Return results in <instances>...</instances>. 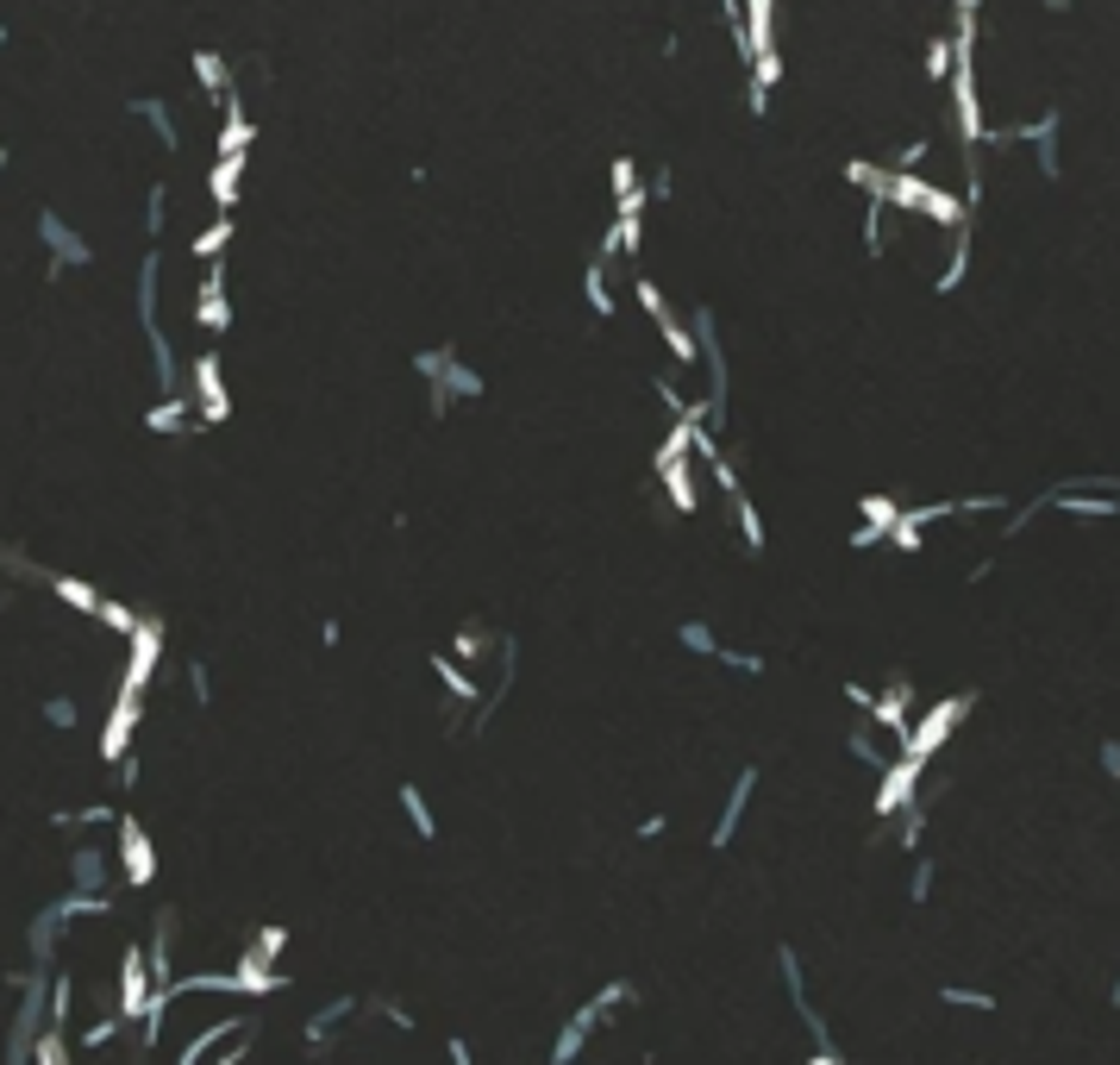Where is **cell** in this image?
Segmentation results:
<instances>
[{"instance_id":"1","label":"cell","mask_w":1120,"mask_h":1065,"mask_svg":"<svg viewBox=\"0 0 1120 1065\" xmlns=\"http://www.w3.org/2000/svg\"><path fill=\"white\" fill-rule=\"evenodd\" d=\"M971 709H976V689H958V696H946V702H933L926 714H914V727H908V739H901V752H914V759L946 752L951 734L971 721Z\"/></svg>"},{"instance_id":"2","label":"cell","mask_w":1120,"mask_h":1065,"mask_svg":"<svg viewBox=\"0 0 1120 1065\" xmlns=\"http://www.w3.org/2000/svg\"><path fill=\"white\" fill-rule=\"evenodd\" d=\"M157 664H163V621H157V614H138V627L125 634L120 689H125V696H145V689L157 684Z\"/></svg>"},{"instance_id":"3","label":"cell","mask_w":1120,"mask_h":1065,"mask_svg":"<svg viewBox=\"0 0 1120 1065\" xmlns=\"http://www.w3.org/2000/svg\"><path fill=\"white\" fill-rule=\"evenodd\" d=\"M182 389H188V402H195L200 427H220L225 414H232V389H225V364L220 352H200L188 370H182Z\"/></svg>"},{"instance_id":"4","label":"cell","mask_w":1120,"mask_h":1065,"mask_svg":"<svg viewBox=\"0 0 1120 1065\" xmlns=\"http://www.w3.org/2000/svg\"><path fill=\"white\" fill-rule=\"evenodd\" d=\"M482 389L489 382L476 377L457 352H439V364L426 370V402H432V414H451L457 402H482Z\"/></svg>"},{"instance_id":"5","label":"cell","mask_w":1120,"mask_h":1065,"mask_svg":"<svg viewBox=\"0 0 1120 1065\" xmlns=\"http://www.w3.org/2000/svg\"><path fill=\"white\" fill-rule=\"evenodd\" d=\"M926 764L933 759H914V752H896V759L876 771V803L871 809L883 815V821H896L908 803H921V778H926Z\"/></svg>"},{"instance_id":"6","label":"cell","mask_w":1120,"mask_h":1065,"mask_svg":"<svg viewBox=\"0 0 1120 1065\" xmlns=\"http://www.w3.org/2000/svg\"><path fill=\"white\" fill-rule=\"evenodd\" d=\"M776 971H783V990H789V1009H796L801 1028H808V1046H839L833 1028H826V1015L814 1009V996H808V971H801V953L789 946V940L776 946Z\"/></svg>"},{"instance_id":"7","label":"cell","mask_w":1120,"mask_h":1065,"mask_svg":"<svg viewBox=\"0 0 1120 1065\" xmlns=\"http://www.w3.org/2000/svg\"><path fill=\"white\" fill-rule=\"evenodd\" d=\"M38 238H45V252H50V282L63 277V270H88V264H95V245H88L63 213H50V207L38 213Z\"/></svg>"},{"instance_id":"8","label":"cell","mask_w":1120,"mask_h":1065,"mask_svg":"<svg viewBox=\"0 0 1120 1065\" xmlns=\"http://www.w3.org/2000/svg\"><path fill=\"white\" fill-rule=\"evenodd\" d=\"M864 721H871V727H883V734L901 746V739H908V727H914V684H908V677H889L883 689H871Z\"/></svg>"},{"instance_id":"9","label":"cell","mask_w":1120,"mask_h":1065,"mask_svg":"<svg viewBox=\"0 0 1120 1065\" xmlns=\"http://www.w3.org/2000/svg\"><path fill=\"white\" fill-rule=\"evenodd\" d=\"M113 853H120V878H125V884L150 890V878H157V846H150V834L132 821V815L113 821Z\"/></svg>"},{"instance_id":"10","label":"cell","mask_w":1120,"mask_h":1065,"mask_svg":"<svg viewBox=\"0 0 1120 1065\" xmlns=\"http://www.w3.org/2000/svg\"><path fill=\"white\" fill-rule=\"evenodd\" d=\"M188 320H195L200 332H225V327H232V295H225V257L200 264V282H195V307H188Z\"/></svg>"},{"instance_id":"11","label":"cell","mask_w":1120,"mask_h":1065,"mask_svg":"<svg viewBox=\"0 0 1120 1065\" xmlns=\"http://www.w3.org/2000/svg\"><path fill=\"white\" fill-rule=\"evenodd\" d=\"M250 1028V1015H238V1009H225V1015H213V1021H200L195 1035L182 1040V1053H175V1065H207L213 1053H220L232 1035H245Z\"/></svg>"},{"instance_id":"12","label":"cell","mask_w":1120,"mask_h":1065,"mask_svg":"<svg viewBox=\"0 0 1120 1065\" xmlns=\"http://www.w3.org/2000/svg\"><path fill=\"white\" fill-rule=\"evenodd\" d=\"M350 1021H357V996H325L320 1009L300 1021V1040H307L313 1053H325V1046L339 1040V1028H350Z\"/></svg>"},{"instance_id":"13","label":"cell","mask_w":1120,"mask_h":1065,"mask_svg":"<svg viewBox=\"0 0 1120 1065\" xmlns=\"http://www.w3.org/2000/svg\"><path fill=\"white\" fill-rule=\"evenodd\" d=\"M751 796H758V764H746L739 778H733V789H726V803H721V815H714V846H733L739 840V821H746V809H751Z\"/></svg>"},{"instance_id":"14","label":"cell","mask_w":1120,"mask_h":1065,"mask_svg":"<svg viewBox=\"0 0 1120 1065\" xmlns=\"http://www.w3.org/2000/svg\"><path fill=\"white\" fill-rule=\"evenodd\" d=\"M426 664H432L439 689L451 696V714H457V709H476V702H482V684L470 677V664H464V659H451V652H432Z\"/></svg>"},{"instance_id":"15","label":"cell","mask_w":1120,"mask_h":1065,"mask_svg":"<svg viewBox=\"0 0 1120 1065\" xmlns=\"http://www.w3.org/2000/svg\"><path fill=\"white\" fill-rule=\"evenodd\" d=\"M145 965H150V984H175V909H157L145 940Z\"/></svg>"},{"instance_id":"16","label":"cell","mask_w":1120,"mask_h":1065,"mask_svg":"<svg viewBox=\"0 0 1120 1065\" xmlns=\"http://www.w3.org/2000/svg\"><path fill=\"white\" fill-rule=\"evenodd\" d=\"M145 427L150 432H195L200 414H195V402H188V389H163V395L145 407Z\"/></svg>"},{"instance_id":"17","label":"cell","mask_w":1120,"mask_h":1065,"mask_svg":"<svg viewBox=\"0 0 1120 1065\" xmlns=\"http://www.w3.org/2000/svg\"><path fill=\"white\" fill-rule=\"evenodd\" d=\"M245 163L250 151H213V170H207V201L213 207H238V182H245Z\"/></svg>"},{"instance_id":"18","label":"cell","mask_w":1120,"mask_h":1065,"mask_svg":"<svg viewBox=\"0 0 1120 1065\" xmlns=\"http://www.w3.org/2000/svg\"><path fill=\"white\" fill-rule=\"evenodd\" d=\"M595 1028H601V1021H595V1009H589V1003H582V1009H570V1021L551 1035V1065H576V1060H582V1046L595 1040Z\"/></svg>"},{"instance_id":"19","label":"cell","mask_w":1120,"mask_h":1065,"mask_svg":"<svg viewBox=\"0 0 1120 1065\" xmlns=\"http://www.w3.org/2000/svg\"><path fill=\"white\" fill-rule=\"evenodd\" d=\"M846 752H851L858 764H871V771H883V764L896 759L901 746H896L889 734H883V727H871V721H858V727L846 734Z\"/></svg>"},{"instance_id":"20","label":"cell","mask_w":1120,"mask_h":1065,"mask_svg":"<svg viewBox=\"0 0 1120 1065\" xmlns=\"http://www.w3.org/2000/svg\"><path fill=\"white\" fill-rule=\"evenodd\" d=\"M232 238H238V220L225 213V207H213V220L188 238V252H195V264H213V257H225L232 252Z\"/></svg>"},{"instance_id":"21","label":"cell","mask_w":1120,"mask_h":1065,"mask_svg":"<svg viewBox=\"0 0 1120 1065\" xmlns=\"http://www.w3.org/2000/svg\"><path fill=\"white\" fill-rule=\"evenodd\" d=\"M107 878H113V853H100V846L70 853V890H107Z\"/></svg>"},{"instance_id":"22","label":"cell","mask_w":1120,"mask_h":1065,"mask_svg":"<svg viewBox=\"0 0 1120 1065\" xmlns=\"http://www.w3.org/2000/svg\"><path fill=\"white\" fill-rule=\"evenodd\" d=\"M132 120H145V126L157 132V145H163V151H182V126H175V107L170 101H132Z\"/></svg>"},{"instance_id":"23","label":"cell","mask_w":1120,"mask_h":1065,"mask_svg":"<svg viewBox=\"0 0 1120 1065\" xmlns=\"http://www.w3.org/2000/svg\"><path fill=\"white\" fill-rule=\"evenodd\" d=\"M582 302H589L595 320H614V314H620L614 289H607V264H601V257H589V270H582Z\"/></svg>"},{"instance_id":"24","label":"cell","mask_w":1120,"mask_h":1065,"mask_svg":"<svg viewBox=\"0 0 1120 1065\" xmlns=\"http://www.w3.org/2000/svg\"><path fill=\"white\" fill-rule=\"evenodd\" d=\"M195 88H200V101H220L225 88H232V70H225V57L220 51H195Z\"/></svg>"},{"instance_id":"25","label":"cell","mask_w":1120,"mask_h":1065,"mask_svg":"<svg viewBox=\"0 0 1120 1065\" xmlns=\"http://www.w3.org/2000/svg\"><path fill=\"white\" fill-rule=\"evenodd\" d=\"M401 815H407L414 840H439V815H432V803H426L420 784H401Z\"/></svg>"},{"instance_id":"26","label":"cell","mask_w":1120,"mask_h":1065,"mask_svg":"<svg viewBox=\"0 0 1120 1065\" xmlns=\"http://www.w3.org/2000/svg\"><path fill=\"white\" fill-rule=\"evenodd\" d=\"M632 1003H639V984H632V978H614V984H601L595 996H589V1009H595L601 1028H607L620 1009H632Z\"/></svg>"},{"instance_id":"27","label":"cell","mask_w":1120,"mask_h":1065,"mask_svg":"<svg viewBox=\"0 0 1120 1065\" xmlns=\"http://www.w3.org/2000/svg\"><path fill=\"white\" fill-rule=\"evenodd\" d=\"M45 589L57 596V602H70L75 614H88V621L100 614V589H95V584H82V577H45Z\"/></svg>"},{"instance_id":"28","label":"cell","mask_w":1120,"mask_h":1065,"mask_svg":"<svg viewBox=\"0 0 1120 1065\" xmlns=\"http://www.w3.org/2000/svg\"><path fill=\"white\" fill-rule=\"evenodd\" d=\"M138 227H145V238H150V245L163 238V227H170V182H150V195H145V213H138Z\"/></svg>"},{"instance_id":"29","label":"cell","mask_w":1120,"mask_h":1065,"mask_svg":"<svg viewBox=\"0 0 1120 1065\" xmlns=\"http://www.w3.org/2000/svg\"><path fill=\"white\" fill-rule=\"evenodd\" d=\"M495 646H501V639L489 634V627H464V634L451 639V659H464V664H482V659H495Z\"/></svg>"},{"instance_id":"30","label":"cell","mask_w":1120,"mask_h":1065,"mask_svg":"<svg viewBox=\"0 0 1120 1065\" xmlns=\"http://www.w3.org/2000/svg\"><path fill=\"white\" fill-rule=\"evenodd\" d=\"M676 639H682V652H689V659H714V652H721V634H714L707 621H682Z\"/></svg>"},{"instance_id":"31","label":"cell","mask_w":1120,"mask_h":1065,"mask_svg":"<svg viewBox=\"0 0 1120 1065\" xmlns=\"http://www.w3.org/2000/svg\"><path fill=\"white\" fill-rule=\"evenodd\" d=\"M939 1003H951V1009H971V1015H989V1009H996V990H971V984H939Z\"/></svg>"},{"instance_id":"32","label":"cell","mask_w":1120,"mask_h":1065,"mask_svg":"<svg viewBox=\"0 0 1120 1065\" xmlns=\"http://www.w3.org/2000/svg\"><path fill=\"white\" fill-rule=\"evenodd\" d=\"M926 163H933V138H908V145H896L883 157V170H921V176H926Z\"/></svg>"},{"instance_id":"33","label":"cell","mask_w":1120,"mask_h":1065,"mask_svg":"<svg viewBox=\"0 0 1120 1065\" xmlns=\"http://www.w3.org/2000/svg\"><path fill=\"white\" fill-rule=\"evenodd\" d=\"M951 63H958V51H951V32L926 38V82H951Z\"/></svg>"},{"instance_id":"34","label":"cell","mask_w":1120,"mask_h":1065,"mask_svg":"<svg viewBox=\"0 0 1120 1065\" xmlns=\"http://www.w3.org/2000/svg\"><path fill=\"white\" fill-rule=\"evenodd\" d=\"M714 664H721V671H733V677H764V659H758V652H746V646H721V652H714Z\"/></svg>"},{"instance_id":"35","label":"cell","mask_w":1120,"mask_h":1065,"mask_svg":"<svg viewBox=\"0 0 1120 1065\" xmlns=\"http://www.w3.org/2000/svg\"><path fill=\"white\" fill-rule=\"evenodd\" d=\"M896 821H901V828H896L901 853H921V834H926V803H908V809H901Z\"/></svg>"},{"instance_id":"36","label":"cell","mask_w":1120,"mask_h":1065,"mask_svg":"<svg viewBox=\"0 0 1120 1065\" xmlns=\"http://www.w3.org/2000/svg\"><path fill=\"white\" fill-rule=\"evenodd\" d=\"M95 621L107 627V634H120V639L132 634V627H138V614L125 609V602H113V596H100V614H95Z\"/></svg>"},{"instance_id":"37","label":"cell","mask_w":1120,"mask_h":1065,"mask_svg":"<svg viewBox=\"0 0 1120 1065\" xmlns=\"http://www.w3.org/2000/svg\"><path fill=\"white\" fill-rule=\"evenodd\" d=\"M370 1009L382 1015L389 1028H401V1035H414V1028H420V1021H414V1009H407V1003H395V996H376Z\"/></svg>"},{"instance_id":"38","label":"cell","mask_w":1120,"mask_h":1065,"mask_svg":"<svg viewBox=\"0 0 1120 1065\" xmlns=\"http://www.w3.org/2000/svg\"><path fill=\"white\" fill-rule=\"evenodd\" d=\"M45 721L57 727V734H70L75 721H82V709H75V696H50V702H45Z\"/></svg>"},{"instance_id":"39","label":"cell","mask_w":1120,"mask_h":1065,"mask_svg":"<svg viewBox=\"0 0 1120 1065\" xmlns=\"http://www.w3.org/2000/svg\"><path fill=\"white\" fill-rule=\"evenodd\" d=\"M188 696H195L200 709L213 702V677H207V659H188Z\"/></svg>"},{"instance_id":"40","label":"cell","mask_w":1120,"mask_h":1065,"mask_svg":"<svg viewBox=\"0 0 1120 1065\" xmlns=\"http://www.w3.org/2000/svg\"><path fill=\"white\" fill-rule=\"evenodd\" d=\"M933 896V859H914V871H908V903H926Z\"/></svg>"},{"instance_id":"41","label":"cell","mask_w":1120,"mask_h":1065,"mask_svg":"<svg viewBox=\"0 0 1120 1065\" xmlns=\"http://www.w3.org/2000/svg\"><path fill=\"white\" fill-rule=\"evenodd\" d=\"M445 1060H451V1065H476L470 1040H464V1035H445Z\"/></svg>"},{"instance_id":"42","label":"cell","mask_w":1120,"mask_h":1065,"mask_svg":"<svg viewBox=\"0 0 1120 1065\" xmlns=\"http://www.w3.org/2000/svg\"><path fill=\"white\" fill-rule=\"evenodd\" d=\"M632 834H639V840H664V834H670V815H645Z\"/></svg>"},{"instance_id":"43","label":"cell","mask_w":1120,"mask_h":1065,"mask_svg":"<svg viewBox=\"0 0 1120 1065\" xmlns=\"http://www.w3.org/2000/svg\"><path fill=\"white\" fill-rule=\"evenodd\" d=\"M1101 771L1120 784V739H1101Z\"/></svg>"},{"instance_id":"44","label":"cell","mask_w":1120,"mask_h":1065,"mask_svg":"<svg viewBox=\"0 0 1120 1065\" xmlns=\"http://www.w3.org/2000/svg\"><path fill=\"white\" fill-rule=\"evenodd\" d=\"M808 1065H846V1053H839V1046H814V1053H808Z\"/></svg>"},{"instance_id":"45","label":"cell","mask_w":1120,"mask_h":1065,"mask_svg":"<svg viewBox=\"0 0 1120 1065\" xmlns=\"http://www.w3.org/2000/svg\"><path fill=\"white\" fill-rule=\"evenodd\" d=\"M1108 1003H1115V1009H1120V971H1115V984H1108Z\"/></svg>"},{"instance_id":"46","label":"cell","mask_w":1120,"mask_h":1065,"mask_svg":"<svg viewBox=\"0 0 1120 1065\" xmlns=\"http://www.w3.org/2000/svg\"><path fill=\"white\" fill-rule=\"evenodd\" d=\"M1046 7H1051V13H1071V0H1046Z\"/></svg>"},{"instance_id":"47","label":"cell","mask_w":1120,"mask_h":1065,"mask_svg":"<svg viewBox=\"0 0 1120 1065\" xmlns=\"http://www.w3.org/2000/svg\"><path fill=\"white\" fill-rule=\"evenodd\" d=\"M951 7H976V13H983V0H951Z\"/></svg>"},{"instance_id":"48","label":"cell","mask_w":1120,"mask_h":1065,"mask_svg":"<svg viewBox=\"0 0 1120 1065\" xmlns=\"http://www.w3.org/2000/svg\"><path fill=\"white\" fill-rule=\"evenodd\" d=\"M0 176H7V151H0Z\"/></svg>"},{"instance_id":"49","label":"cell","mask_w":1120,"mask_h":1065,"mask_svg":"<svg viewBox=\"0 0 1120 1065\" xmlns=\"http://www.w3.org/2000/svg\"><path fill=\"white\" fill-rule=\"evenodd\" d=\"M0 45H7V26H0Z\"/></svg>"}]
</instances>
